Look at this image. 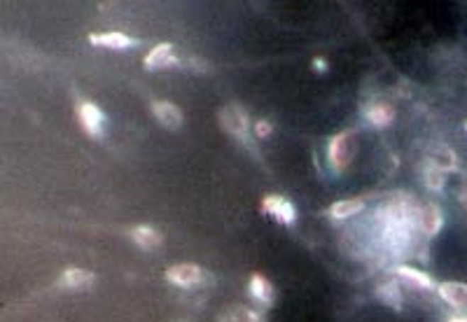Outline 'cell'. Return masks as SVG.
<instances>
[{"instance_id": "6da1fadb", "label": "cell", "mask_w": 467, "mask_h": 322, "mask_svg": "<svg viewBox=\"0 0 467 322\" xmlns=\"http://www.w3.org/2000/svg\"><path fill=\"white\" fill-rule=\"evenodd\" d=\"M414 220V201H409L407 196H395L388 201V206L383 208V243L388 245L390 252H407L412 243Z\"/></svg>"}, {"instance_id": "7a4b0ae2", "label": "cell", "mask_w": 467, "mask_h": 322, "mask_svg": "<svg viewBox=\"0 0 467 322\" xmlns=\"http://www.w3.org/2000/svg\"><path fill=\"white\" fill-rule=\"evenodd\" d=\"M353 155H356V133H336L329 143V164H332L334 171H344L353 161Z\"/></svg>"}, {"instance_id": "3957f363", "label": "cell", "mask_w": 467, "mask_h": 322, "mask_svg": "<svg viewBox=\"0 0 467 322\" xmlns=\"http://www.w3.org/2000/svg\"><path fill=\"white\" fill-rule=\"evenodd\" d=\"M220 117V126L224 128L227 133L236 135V138H246V131H248V115L243 108L238 106H227V108H220L217 112Z\"/></svg>"}, {"instance_id": "277c9868", "label": "cell", "mask_w": 467, "mask_h": 322, "mask_svg": "<svg viewBox=\"0 0 467 322\" xmlns=\"http://www.w3.org/2000/svg\"><path fill=\"white\" fill-rule=\"evenodd\" d=\"M166 278L171 283L180 285V287H189V285H197L201 280V267L192 262H182V264H175L166 271Z\"/></svg>"}, {"instance_id": "5b68a950", "label": "cell", "mask_w": 467, "mask_h": 322, "mask_svg": "<svg viewBox=\"0 0 467 322\" xmlns=\"http://www.w3.org/2000/svg\"><path fill=\"white\" fill-rule=\"evenodd\" d=\"M79 122H82L84 131L94 135V138H99L103 135V124H106V117H103V112L94 106V103H82L79 106Z\"/></svg>"}, {"instance_id": "8992f818", "label": "cell", "mask_w": 467, "mask_h": 322, "mask_svg": "<svg viewBox=\"0 0 467 322\" xmlns=\"http://www.w3.org/2000/svg\"><path fill=\"white\" fill-rule=\"evenodd\" d=\"M264 213H269L273 220L283 222V224H292L295 222V208L287 199L283 196H267L264 199Z\"/></svg>"}, {"instance_id": "52a82bcc", "label": "cell", "mask_w": 467, "mask_h": 322, "mask_svg": "<svg viewBox=\"0 0 467 322\" xmlns=\"http://www.w3.org/2000/svg\"><path fill=\"white\" fill-rule=\"evenodd\" d=\"M175 56H173V45L162 43L157 45L148 56H145V68L148 70H159V68H168V66H175Z\"/></svg>"}, {"instance_id": "ba28073f", "label": "cell", "mask_w": 467, "mask_h": 322, "mask_svg": "<svg viewBox=\"0 0 467 322\" xmlns=\"http://www.w3.org/2000/svg\"><path fill=\"white\" fill-rule=\"evenodd\" d=\"M152 112H155V117L159 119V124L166 126V128H178L182 124L180 108L173 106V103H168V101H157L155 106H152Z\"/></svg>"}, {"instance_id": "9c48e42d", "label": "cell", "mask_w": 467, "mask_h": 322, "mask_svg": "<svg viewBox=\"0 0 467 322\" xmlns=\"http://www.w3.org/2000/svg\"><path fill=\"white\" fill-rule=\"evenodd\" d=\"M96 280V276L92 271H84V269H66L61 273L59 278V285L66 287V289H87Z\"/></svg>"}, {"instance_id": "30bf717a", "label": "cell", "mask_w": 467, "mask_h": 322, "mask_svg": "<svg viewBox=\"0 0 467 322\" xmlns=\"http://www.w3.org/2000/svg\"><path fill=\"white\" fill-rule=\"evenodd\" d=\"M89 43L96 47H106V50H126L133 45V40L124 33H117V30H108V33H92Z\"/></svg>"}, {"instance_id": "8fae6325", "label": "cell", "mask_w": 467, "mask_h": 322, "mask_svg": "<svg viewBox=\"0 0 467 322\" xmlns=\"http://www.w3.org/2000/svg\"><path fill=\"white\" fill-rule=\"evenodd\" d=\"M437 289L444 301H449L451 306H456V309H461V311H467V285L465 283H441Z\"/></svg>"}, {"instance_id": "7c38bea8", "label": "cell", "mask_w": 467, "mask_h": 322, "mask_svg": "<svg viewBox=\"0 0 467 322\" xmlns=\"http://www.w3.org/2000/svg\"><path fill=\"white\" fill-rule=\"evenodd\" d=\"M418 224H421V229L428 233V236H434V233H439L441 224H444V217H441V211L437 206L430 204L418 213Z\"/></svg>"}, {"instance_id": "4fadbf2b", "label": "cell", "mask_w": 467, "mask_h": 322, "mask_svg": "<svg viewBox=\"0 0 467 322\" xmlns=\"http://www.w3.org/2000/svg\"><path fill=\"white\" fill-rule=\"evenodd\" d=\"M428 164L432 168H437V171H451V168H456V155L454 150H449L446 145H434V148L428 152Z\"/></svg>"}, {"instance_id": "5bb4252c", "label": "cell", "mask_w": 467, "mask_h": 322, "mask_svg": "<svg viewBox=\"0 0 467 322\" xmlns=\"http://www.w3.org/2000/svg\"><path fill=\"white\" fill-rule=\"evenodd\" d=\"M131 238H133L136 245L143 248V250H155L157 245H162V236H159V231L152 229V227H136L131 231Z\"/></svg>"}, {"instance_id": "9a60e30c", "label": "cell", "mask_w": 467, "mask_h": 322, "mask_svg": "<svg viewBox=\"0 0 467 322\" xmlns=\"http://www.w3.org/2000/svg\"><path fill=\"white\" fill-rule=\"evenodd\" d=\"M251 294L255 296L257 301H262V304H271L273 296H276V292H273V285L264 276H260V273H253V278H251Z\"/></svg>"}, {"instance_id": "2e32d148", "label": "cell", "mask_w": 467, "mask_h": 322, "mask_svg": "<svg viewBox=\"0 0 467 322\" xmlns=\"http://www.w3.org/2000/svg\"><path fill=\"white\" fill-rule=\"evenodd\" d=\"M367 119L374 126L383 128V126L392 124V119H395V110H392L388 103H376V106H372L367 110Z\"/></svg>"}, {"instance_id": "e0dca14e", "label": "cell", "mask_w": 467, "mask_h": 322, "mask_svg": "<svg viewBox=\"0 0 467 322\" xmlns=\"http://www.w3.org/2000/svg\"><path fill=\"white\" fill-rule=\"evenodd\" d=\"M362 208H365V201L362 199H346V201H336V204L329 208V215H332L334 220H344V217L360 213Z\"/></svg>"}, {"instance_id": "ac0fdd59", "label": "cell", "mask_w": 467, "mask_h": 322, "mask_svg": "<svg viewBox=\"0 0 467 322\" xmlns=\"http://www.w3.org/2000/svg\"><path fill=\"white\" fill-rule=\"evenodd\" d=\"M395 271H397V276H400V278L409 280V283H414L416 287H421V289H432V287H434V280L428 276V273H423V271H418V269H412V267H397Z\"/></svg>"}, {"instance_id": "d6986e66", "label": "cell", "mask_w": 467, "mask_h": 322, "mask_svg": "<svg viewBox=\"0 0 467 322\" xmlns=\"http://www.w3.org/2000/svg\"><path fill=\"white\" fill-rule=\"evenodd\" d=\"M376 296H378V299H381L385 306H390V309H395V311L402 309V294H400L397 285H390V283L378 285V287H376Z\"/></svg>"}, {"instance_id": "ffe728a7", "label": "cell", "mask_w": 467, "mask_h": 322, "mask_svg": "<svg viewBox=\"0 0 467 322\" xmlns=\"http://www.w3.org/2000/svg\"><path fill=\"white\" fill-rule=\"evenodd\" d=\"M220 322H260V318H257L251 309H243V306H234V309L222 313Z\"/></svg>"}, {"instance_id": "44dd1931", "label": "cell", "mask_w": 467, "mask_h": 322, "mask_svg": "<svg viewBox=\"0 0 467 322\" xmlns=\"http://www.w3.org/2000/svg\"><path fill=\"white\" fill-rule=\"evenodd\" d=\"M425 184H428L430 189L439 191L441 184H444V175H441V171H437V168L428 166V168H425Z\"/></svg>"}, {"instance_id": "7402d4cb", "label": "cell", "mask_w": 467, "mask_h": 322, "mask_svg": "<svg viewBox=\"0 0 467 322\" xmlns=\"http://www.w3.org/2000/svg\"><path fill=\"white\" fill-rule=\"evenodd\" d=\"M255 133L260 135V138H267V135L271 133V122H267V119H262V122H257V126H255Z\"/></svg>"}, {"instance_id": "603a6c76", "label": "cell", "mask_w": 467, "mask_h": 322, "mask_svg": "<svg viewBox=\"0 0 467 322\" xmlns=\"http://www.w3.org/2000/svg\"><path fill=\"white\" fill-rule=\"evenodd\" d=\"M461 199H463V204H465V208H467V187L463 189V196H461Z\"/></svg>"}, {"instance_id": "cb8c5ba5", "label": "cell", "mask_w": 467, "mask_h": 322, "mask_svg": "<svg viewBox=\"0 0 467 322\" xmlns=\"http://www.w3.org/2000/svg\"><path fill=\"white\" fill-rule=\"evenodd\" d=\"M449 322H467V320H463V318H456V320H449Z\"/></svg>"}]
</instances>
